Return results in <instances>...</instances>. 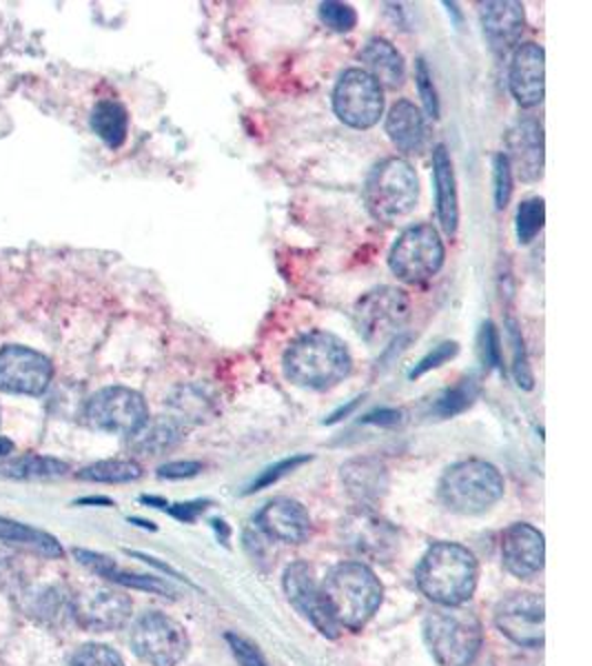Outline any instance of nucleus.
I'll list each match as a JSON object with an SVG mask.
<instances>
[{
	"instance_id": "f257e3e1",
	"label": "nucleus",
	"mask_w": 592,
	"mask_h": 666,
	"mask_svg": "<svg viewBox=\"0 0 592 666\" xmlns=\"http://www.w3.org/2000/svg\"><path fill=\"white\" fill-rule=\"evenodd\" d=\"M353 357L341 337L330 331L313 329L288 344L282 355L284 377L308 391H326L348 377Z\"/></svg>"
},
{
	"instance_id": "f03ea898",
	"label": "nucleus",
	"mask_w": 592,
	"mask_h": 666,
	"mask_svg": "<svg viewBox=\"0 0 592 666\" xmlns=\"http://www.w3.org/2000/svg\"><path fill=\"white\" fill-rule=\"evenodd\" d=\"M415 579L419 591L437 606H461L477 588L479 564L468 546L437 542L421 557Z\"/></svg>"
},
{
	"instance_id": "7ed1b4c3",
	"label": "nucleus",
	"mask_w": 592,
	"mask_h": 666,
	"mask_svg": "<svg viewBox=\"0 0 592 666\" xmlns=\"http://www.w3.org/2000/svg\"><path fill=\"white\" fill-rule=\"evenodd\" d=\"M321 595L339 628L359 630L381 604V582L364 562H341L321 582Z\"/></svg>"
},
{
	"instance_id": "20e7f679",
	"label": "nucleus",
	"mask_w": 592,
	"mask_h": 666,
	"mask_svg": "<svg viewBox=\"0 0 592 666\" xmlns=\"http://www.w3.org/2000/svg\"><path fill=\"white\" fill-rule=\"evenodd\" d=\"M423 639L439 666H468L483 644L479 617L463 606H435L423 617Z\"/></svg>"
},
{
	"instance_id": "39448f33",
	"label": "nucleus",
	"mask_w": 592,
	"mask_h": 666,
	"mask_svg": "<svg viewBox=\"0 0 592 666\" xmlns=\"http://www.w3.org/2000/svg\"><path fill=\"white\" fill-rule=\"evenodd\" d=\"M503 475L486 460H461L448 466L439 480V500L446 508L461 515L488 511L503 497Z\"/></svg>"
},
{
	"instance_id": "423d86ee",
	"label": "nucleus",
	"mask_w": 592,
	"mask_h": 666,
	"mask_svg": "<svg viewBox=\"0 0 592 666\" xmlns=\"http://www.w3.org/2000/svg\"><path fill=\"white\" fill-rule=\"evenodd\" d=\"M364 200L370 215L379 222L406 218L419 200V178L415 167L397 155L377 162L366 178Z\"/></svg>"
},
{
	"instance_id": "0eeeda50",
	"label": "nucleus",
	"mask_w": 592,
	"mask_h": 666,
	"mask_svg": "<svg viewBox=\"0 0 592 666\" xmlns=\"http://www.w3.org/2000/svg\"><path fill=\"white\" fill-rule=\"evenodd\" d=\"M410 317V297L404 289L381 284L366 291L353 306L357 333L368 344H384Z\"/></svg>"
},
{
	"instance_id": "6e6552de",
	"label": "nucleus",
	"mask_w": 592,
	"mask_h": 666,
	"mask_svg": "<svg viewBox=\"0 0 592 666\" xmlns=\"http://www.w3.org/2000/svg\"><path fill=\"white\" fill-rule=\"evenodd\" d=\"M446 258L443 240L432 224H412L399 233L390 253V271L408 284L426 282L441 269Z\"/></svg>"
},
{
	"instance_id": "1a4fd4ad",
	"label": "nucleus",
	"mask_w": 592,
	"mask_h": 666,
	"mask_svg": "<svg viewBox=\"0 0 592 666\" xmlns=\"http://www.w3.org/2000/svg\"><path fill=\"white\" fill-rule=\"evenodd\" d=\"M133 653L151 666H175L188 653V635L180 622L160 613L146 610L131 626Z\"/></svg>"
},
{
	"instance_id": "9d476101",
	"label": "nucleus",
	"mask_w": 592,
	"mask_h": 666,
	"mask_svg": "<svg viewBox=\"0 0 592 666\" xmlns=\"http://www.w3.org/2000/svg\"><path fill=\"white\" fill-rule=\"evenodd\" d=\"M335 115L353 129H370L384 113V89L361 67L346 69L333 89Z\"/></svg>"
},
{
	"instance_id": "9b49d317",
	"label": "nucleus",
	"mask_w": 592,
	"mask_h": 666,
	"mask_svg": "<svg viewBox=\"0 0 592 666\" xmlns=\"http://www.w3.org/2000/svg\"><path fill=\"white\" fill-rule=\"evenodd\" d=\"M84 417L102 433L131 437L149 420V406L144 397L129 386H104L86 402Z\"/></svg>"
},
{
	"instance_id": "f8f14e48",
	"label": "nucleus",
	"mask_w": 592,
	"mask_h": 666,
	"mask_svg": "<svg viewBox=\"0 0 592 666\" xmlns=\"http://www.w3.org/2000/svg\"><path fill=\"white\" fill-rule=\"evenodd\" d=\"M341 542L359 557L388 562L399 548L397 528L372 508L357 506L339 522Z\"/></svg>"
},
{
	"instance_id": "ddd939ff",
	"label": "nucleus",
	"mask_w": 592,
	"mask_h": 666,
	"mask_svg": "<svg viewBox=\"0 0 592 666\" xmlns=\"http://www.w3.org/2000/svg\"><path fill=\"white\" fill-rule=\"evenodd\" d=\"M543 597L537 593L519 591L506 595L494 608V624L497 628L517 646L523 648H541L545 633Z\"/></svg>"
},
{
	"instance_id": "4468645a",
	"label": "nucleus",
	"mask_w": 592,
	"mask_h": 666,
	"mask_svg": "<svg viewBox=\"0 0 592 666\" xmlns=\"http://www.w3.org/2000/svg\"><path fill=\"white\" fill-rule=\"evenodd\" d=\"M53 377V364L47 355L9 344L0 349V391L16 395H42Z\"/></svg>"
},
{
	"instance_id": "2eb2a0df",
	"label": "nucleus",
	"mask_w": 592,
	"mask_h": 666,
	"mask_svg": "<svg viewBox=\"0 0 592 666\" xmlns=\"http://www.w3.org/2000/svg\"><path fill=\"white\" fill-rule=\"evenodd\" d=\"M284 593L288 602L295 606V610L308 619L324 637L337 639L341 628L335 622L333 613L328 610V604L321 595V588L317 586L313 571L306 562H293L284 571Z\"/></svg>"
},
{
	"instance_id": "dca6fc26",
	"label": "nucleus",
	"mask_w": 592,
	"mask_h": 666,
	"mask_svg": "<svg viewBox=\"0 0 592 666\" xmlns=\"http://www.w3.org/2000/svg\"><path fill=\"white\" fill-rule=\"evenodd\" d=\"M131 599L111 588H91L73 597V617L84 630L109 633L122 628L131 617Z\"/></svg>"
},
{
	"instance_id": "f3484780",
	"label": "nucleus",
	"mask_w": 592,
	"mask_h": 666,
	"mask_svg": "<svg viewBox=\"0 0 592 666\" xmlns=\"http://www.w3.org/2000/svg\"><path fill=\"white\" fill-rule=\"evenodd\" d=\"M503 144L512 175L521 182H537L543 175V129L537 120L523 118L514 122L506 131Z\"/></svg>"
},
{
	"instance_id": "a211bd4d",
	"label": "nucleus",
	"mask_w": 592,
	"mask_h": 666,
	"mask_svg": "<svg viewBox=\"0 0 592 666\" xmlns=\"http://www.w3.org/2000/svg\"><path fill=\"white\" fill-rule=\"evenodd\" d=\"M508 87L517 104L530 109L543 102L545 95V51L537 42H523L514 49Z\"/></svg>"
},
{
	"instance_id": "6ab92c4d",
	"label": "nucleus",
	"mask_w": 592,
	"mask_h": 666,
	"mask_svg": "<svg viewBox=\"0 0 592 666\" xmlns=\"http://www.w3.org/2000/svg\"><path fill=\"white\" fill-rule=\"evenodd\" d=\"M255 526L275 542L302 544L313 533V519L308 511L290 497H275L266 502L255 515Z\"/></svg>"
},
{
	"instance_id": "aec40b11",
	"label": "nucleus",
	"mask_w": 592,
	"mask_h": 666,
	"mask_svg": "<svg viewBox=\"0 0 592 666\" xmlns=\"http://www.w3.org/2000/svg\"><path fill=\"white\" fill-rule=\"evenodd\" d=\"M501 559L514 577H530L543 568L545 539L539 528L528 522L510 524L501 535Z\"/></svg>"
},
{
	"instance_id": "412c9836",
	"label": "nucleus",
	"mask_w": 592,
	"mask_h": 666,
	"mask_svg": "<svg viewBox=\"0 0 592 666\" xmlns=\"http://www.w3.org/2000/svg\"><path fill=\"white\" fill-rule=\"evenodd\" d=\"M483 38L499 56L514 49L525 27L523 4L517 0H488L479 4Z\"/></svg>"
},
{
	"instance_id": "4be33fe9",
	"label": "nucleus",
	"mask_w": 592,
	"mask_h": 666,
	"mask_svg": "<svg viewBox=\"0 0 592 666\" xmlns=\"http://www.w3.org/2000/svg\"><path fill=\"white\" fill-rule=\"evenodd\" d=\"M341 484L357 506L375 508L388 493V468L377 457H353L339 468Z\"/></svg>"
},
{
	"instance_id": "5701e85b",
	"label": "nucleus",
	"mask_w": 592,
	"mask_h": 666,
	"mask_svg": "<svg viewBox=\"0 0 592 666\" xmlns=\"http://www.w3.org/2000/svg\"><path fill=\"white\" fill-rule=\"evenodd\" d=\"M432 184H435V206H437L439 224L443 233L452 238L459 226V195H457L452 158L446 144H437L432 149Z\"/></svg>"
},
{
	"instance_id": "b1692460",
	"label": "nucleus",
	"mask_w": 592,
	"mask_h": 666,
	"mask_svg": "<svg viewBox=\"0 0 592 666\" xmlns=\"http://www.w3.org/2000/svg\"><path fill=\"white\" fill-rule=\"evenodd\" d=\"M384 129H386L390 142L404 153H419L426 147V140H428L426 115L415 102H410L406 98L397 100L390 107Z\"/></svg>"
},
{
	"instance_id": "393cba45",
	"label": "nucleus",
	"mask_w": 592,
	"mask_h": 666,
	"mask_svg": "<svg viewBox=\"0 0 592 666\" xmlns=\"http://www.w3.org/2000/svg\"><path fill=\"white\" fill-rule=\"evenodd\" d=\"M361 69L384 89H399L406 82V60L386 38H370L359 51Z\"/></svg>"
},
{
	"instance_id": "a878e982",
	"label": "nucleus",
	"mask_w": 592,
	"mask_h": 666,
	"mask_svg": "<svg viewBox=\"0 0 592 666\" xmlns=\"http://www.w3.org/2000/svg\"><path fill=\"white\" fill-rule=\"evenodd\" d=\"M186 426L175 420L173 415H160L149 417L133 435H131V448L142 455H162L171 448H175L184 440Z\"/></svg>"
},
{
	"instance_id": "bb28decb",
	"label": "nucleus",
	"mask_w": 592,
	"mask_h": 666,
	"mask_svg": "<svg viewBox=\"0 0 592 666\" xmlns=\"http://www.w3.org/2000/svg\"><path fill=\"white\" fill-rule=\"evenodd\" d=\"M89 122H91V129L95 131V135L109 149H118L124 144L126 129H129V113H126L124 104H120L118 100H100L93 107Z\"/></svg>"
},
{
	"instance_id": "cd10ccee",
	"label": "nucleus",
	"mask_w": 592,
	"mask_h": 666,
	"mask_svg": "<svg viewBox=\"0 0 592 666\" xmlns=\"http://www.w3.org/2000/svg\"><path fill=\"white\" fill-rule=\"evenodd\" d=\"M0 542L24 546L44 557H62V553H64L60 542L53 535H49L40 528L27 526L22 522H13L9 517H0Z\"/></svg>"
},
{
	"instance_id": "c85d7f7f",
	"label": "nucleus",
	"mask_w": 592,
	"mask_h": 666,
	"mask_svg": "<svg viewBox=\"0 0 592 666\" xmlns=\"http://www.w3.org/2000/svg\"><path fill=\"white\" fill-rule=\"evenodd\" d=\"M67 473H69V464L49 455L29 453L16 460L0 462V475L11 480H51V477H62Z\"/></svg>"
},
{
	"instance_id": "c756f323",
	"label": "nucleus",
	"mask_w": 592,
	"mask_h": 666,
	"mask_svg": "<svg viewBox=\"0 0 592 666\" xmlns=\"http://www.w3.org/2000/svg\"><path fill=\"white\" fill-rule=\"evenodd\" d=\"M171 408H173V417L180 420L184 426L200 424L215 413L213 397L197 384L180 386L171 397Z\"/></svg>"
},
{
	"instance_id": "7c9ffc66",
	"label": "nucleus",
	"mask_w": 592,
	"mask_h": 666,
	"mask_svg": "<svg viewBox=\"0 0 592 666\" xmlns=\"http://www.w3.org/2000/svg\"><path fill=\"white\" fill-rule=\"evenodd\" d=\"M479 391L481 389H479V382L474 377H463L455 386L443 389L435 397V402L430 406V413H435L441 420L455 417V415L468 411L474 404V400L479 397Z\"/></svg>"
},
{
	"instance_id": "2f4dec72",
	"label": "nucleus",
	"mask_w": 592,
	"mask_h": 666,
	"mask_svg": "<svg viewBox=\"0 0 592 666\" xmlns=\"http://www.w3.org/2000/svg\"><path fill=\"white\" fill-rule=\"evenodd\" d=\"M80 480L100 484H126L142 477V466L135 460H100L78 471Z\"/></svg>"
},
{
	"instance_id": "473e14b6",
	"label": "nucleus",
	"mask_w": 592,
	"mask_h": 666,
	"mask_svg": "<svg viewBox=\"0 0 592 666\" xmlns=\"http://www.w3.org/2000/svg\"><path fill=\"white\" fill-rule=\"evenodd\" d=\"M506 329H508V344H510V351H512V364L510 366H512L514 382H517L519 389L530 391L534 386V377H532V369H530V362H528L521 329H519L514 317L506 320Z\"/></svg>"
},
{
	"instance_id": "72a5a7b5",
	"label": "nucleus",
	"mask_w": 592,
	"mask_h": 666,
	"mask_svg": "<svg viewBox=\"0 0 592 666\" xmlns=\"http://www.w3.org/2000/svg\"><path fill=\"white\" fill-rule=\"evenodd\" d=\"M545 222V202L543 198H525L517 209V238L521 244L532 242Z\"/></svg>"
},
{
	"instance_id": "f704fd0d",
	"label": "nucleus",
	"mask_w": 592,
	"mask_h": 666,
	"mask_svg": "<svg viewBox=\"0 0 592 666\" xmlns=\"http://www.w3.org/2000/svg\"><path fill=\"white\" fill-rule=\"evenodd\" d=\"M106 579L124 586V588H135V591H144V593H151V595H162V597H175V588L160 579V577H153V575H135V573H124L120 568H115Z\"/></svg>"
},
{
	"instance_id": "c9c22d12",
	"label": "nucleus",
	"mask_w": 592,
	"mask_h": 666,
	"mask_svg": "<svg viewBox=\"0 0 592 666\" xmlns=\"http://www.w3.org/2000/svg\"><path fill=\"white\" fill-rule=\"evenodd\" d=\"M477 355H479V362L486 373L503 366L501 364V340H499V333H497V326L492 320H486L479 329Z\"/></svg>"
},
{
	"instance_id": "e433bc0d",
	"label": "nucleus",
	"mask_w": 592,
	"mask_h": 666,
	"mask_svg": "<svg viewBox=\"0 0 592 666\" xmlns=\"http://www.w3.org/2000/svg\"><path fill=\"white\" fill-rule=\"evenodd\" d=\"M512 169L508 158L503 155V151L494 153L492 158V198H494V209L503 211L512 198Z\"/></svg>"
},
{
	"instance_id": "4c0bfd02",
	"label": "nucleus",
	"mask_w": 592,
	"mask_h": 666,
	"mask_svg": "<svg viewBox=\"0 0 592 666\" xmlns=\"http://www.w3.org/2000/svg\"><path fill=\"white\" fill-rule=\"evenodd\" d=\"M313 457L310 455H306V453H297V455H290V457H284V460H279V462H275V464H271V466H266L253 482H251V486L246 488V495L248 493H255V491H262V488H266V486H271V484H275V482H279L282 477H286L288 473H293L295 468H299L302 464H306V462H310Z\"/></svg>"
},
{
	"instance_id": "58836bf2",
	"label": "nucleus",
	"mask_w": 592,
	"mask_h": 666,
	"mask_svg": "<svg viewBox=\"0 0 592 666\" xmlns=\"http://www.w3.org/2000/svg\"><path fill=\"white\" fill-rule=\"evenodd\" d=\"M319 20L330 31L346 33V31H353L357 27V11L348 2L328 0V2L319 4Z\"/></svg>"
},
{
	"instance_id": "ea45409f",
	"label": "nucleus",
	"mask_w": 592,
	"mask_h": 666,
	"mask_svg": "<svg viewBox=\"0 0 592 666\" xmlns=\"http://www.w3.org/2000/svg\"><path fill=\"white\" fill-rule=\"evenodd\" d=\"M69 666H124V659L106 644H84L73 653Z\"/></svg>"
},
{
	"instance_id": "a19ab883",
	"label": "nucleus",
	"mask_w": 592,
	"mask_h": 666,
	"mask_svg": "<svg viewBox=\"0 0 592 666\" xmlns=\"http://www.w3.org/2000/svg\"><path fill=\"white\" fill-rule=\"evenodd\" d=\"M459 353V342L455 340H446V342H439L437 346H432L410 371H408V377L410 380H417L421 375H426L428 371L432 369H439L441 364H446L448 360H452L455 355Z\"/></svg>"
},
{
	"instance_id": "79ce46f5",
	"label": "nucleus",
	"mask_w": 592,
	"mask_h": 666,
	"mask_svg": "<svg viewBox=\"0 0 592 666\" xmlns=\"http://www.w3.org/2000/svg\"><path fill=\"white\" fill-rule=\"evenodd\" d=\"M415 82H417V91H419V98L423 102L426 113L432 120H437L439 118V95H437V89H435V82H432V73H430L423 58L415 60Z\"/></svg>"
},
{
	"instance_id": "37998d69",
	"label": "nucleus",
	"mask_w": 592,
	"mask_h": 666,
	"mask_svg": "<svg viewBox=\"0 0 592 666\" xmlns=\"http://www.w3.org/2000/svg\"><path fill=\"white\" fill-rule=\"evenodd\" d=\"M226 642L235 655V659L239 662V666H268L264 655L259 653V648L248 642L246 637L237 635V633H226Z\"/></svg>"
},
{
	"instance_id": "c03bdc74",
	"label": "nucleus",
	"mask_w": 592,
	"mask_h": 666,
	"mask_svg": "<svg viewBox=\"0 0 592 666\" xmlns=\"http://www.w3.org/2000/svg\"><path fill=\"white\" fill-rule=\"evenodd\" d=\"M73 557L78 564H82L84 568H89L102 577H109L118 568L109 555H102V553H95L89 548H73Z\"/></svg>"
},
{
	"instance_id": "a18cd8bd",
	"label": "nucleus",
	"mask_w": 592,
	"mask_h": 666,
	"mask_svg": "<svg viewBox=\"0 0 592 666\" xmlns=\"http://www.w3.org/2000/svg\"><path fill=\"white\" fill-rule=\"evenodd\" d=\"M202 468H204V464L197 462V460H177V462L162 464L157 468V477H162V480H184V477H195Z\"/></svg>"
},
{
	"instance_id": "49530a36",
	"label": "nucleus",
	"mask_w": 592,
	"mask_h": 666,
	"mask_svg": "<svg viewBox=\"0 0 592 666\" xmlns=\"http://www.w3.org/2000/svg\"><path fill=\"white\" fill-rule=\"evenodd\" d=\"M211 502L208 500H191V502H177V504H169L164 511L175 517L177 522H184V524H191L200 517V513L206 511Z\"/></svg>"
},
{
	"instance_id": "de8ad7c7",
	"label": "nucleus",
	"mask_w": 592,
	"mask_h": 666,
	"mask_svg": "<svg viewBox=\"0 0 592 666\" xmlns=\"http://www.w3.org/2000/svg\"><path fill=\"white\" fill-rule=\"evenodd\" d=\"M268 539H271V537H266L255 524L248 526V528L244 531V546H246L248 555H251L253 559H257V562H264L266 551H268V544H266Z\"/></svg>"
},
{
	"instance_id": "09e8293b",
	"label": "nucleus",
	"mask_w": 592,
	"mask_h": 666,
	"mask_svg": "<svg viewBox=\"0 0 592 666\" xmlns=\"http://www.w3.org/2000/svg\"><path fill=\"white\" fill-rule=\"evenodd\" d=\"M404 422V411L399 408H377V411H370L361 417V424H375V426H397Z\"/></svg>"
},
{
	"instance_id": "8fccbe9b",
	"label": "nucleus",
	"mask_w": 592,
	"mask_h": 666,
	"mask_svg": "<svg viewBox=\"0 0 592 666\" xmlns=\"http://www.w3.org/2000/svg\"><path fill=\"white\" fill-rule=\"evenodd\" d=\"M131 557H137V559H142L144 564H151V566H155V568H160L162 573H166V575H171V577H175V579H180V582H188L182 573H177L173 566H169V564H164V562H160L157 557H151V555H146V553H137V551H126ZM191 584V582H188Z\"/></svg>"
},
{
	"instance_id": "3c124183",
	"label": "nucleus",
	"mask_w": 592,
	"mask_h": 666,
	"mask_svg": "<svg viewBox=\"0 0 592 666\" xmlns=\"http://www.w3.org/2000/svg\"><path fill=\"white\" fill-rule=\"evenodd\" d=\"M361 400H364V397H361V395H357V397H353V400H350V402H348V404H346V406H339V408H337V411H333V413H330V415H328V417H326V420H324V424H335V422H339V420H344V417H348V415H350V413H353V411H355V408H357V406H359V404H361Z\"/></svg>"
},
{
	"instance_id": "603ef678",
	"label": "nucleus",
	"mask_w": 592,
	"mask_h": 666,
	"mask_svg": "<svg viewBox=\"0 0 592 666\" xmlns=\"http://www.w3.org/2000/svg\"><path fill=\"white\" fill-rule=\"evenodd\" d=\"M211 526L215 528V533H217V539L224 544V546H228V537H231V528H228V524L224 522V519H211Z\"/></svg>"
},
{
	"instance_id": "864d4df0",
	"label": "nucleus",
	"mask_w": 592,
	"mask_h": 666,
	"mask_svg": "<svg viewBox=\"0 0 592 666\" xmlns=\"http://www.w3.org/2000/svg\"><path fill=\"white\" fill-rule=\"evenodd\" d=\"M468 666H497V662H494V657L490 655V653H483V650H479L477 653V657L468 664Z\"/></svg>"
},
{
	"instance_id": "5fc2aeb1",
	"label": "nucleus",
	"mask_w": 592,
	"mask_h": 666,
	"mask_svg": "<svg viewBox=\"0 0 592 666\" xmlns=\"http://www.w3.org/2000/svg\"><path fill=\"white\" fill-rule=\"evenodd\" d=\"M75 504H100V506H113V500H111V497H102V495H98V497H80V500H75Z\"/></svg>"
},
{
	"instance_id": "6e6d98bb",
	"label": "nucleus",
	"mask_w": 592,
	"mask_h": 666,
	"mask_svg": "<svg viewBox=\"0 0 592 666\" xmlns=\"http://www.w3.org/2000/svg\"><path fill=\"white\" fill-rule=\"evenodd\" d=\"M140 502H144V504H151V506H155V508H166V506H169V502H166V500H162V497H153V495H142V497H140Z\"/></svg>"
},
{
	"instance_id": "4d7b16f0",
	"label": "nucleus",
	"mask_w": 592,
	"mask_h": 666,
	"mask_svg": "<svg viewBox=\"0 0 592 666\" xmlns=\"http://www.w3.org/2000/svg\"><path fill=\"white\" fill-rule=\"evenodd\" d=\"M13 451V442L4 435H0V455H9Z\"/></svg>"
},
{
	"instance_id": "13d9d810",
	"label": "nucleus",
	"mask_w": 592,
	"mask_h": 666,
	"mask_svg": "<svg viewBox=\"0 0 592 666\" xmlns=\"http://www.w3.org/2000/svg\"><path fill=\"white\" fill-rule=\"evenodd\" d=\"M129 522L142 526V528H149V531H155V524L153 522H146V519H140V517H129Z\"/></svg>"
}]
</instances>
